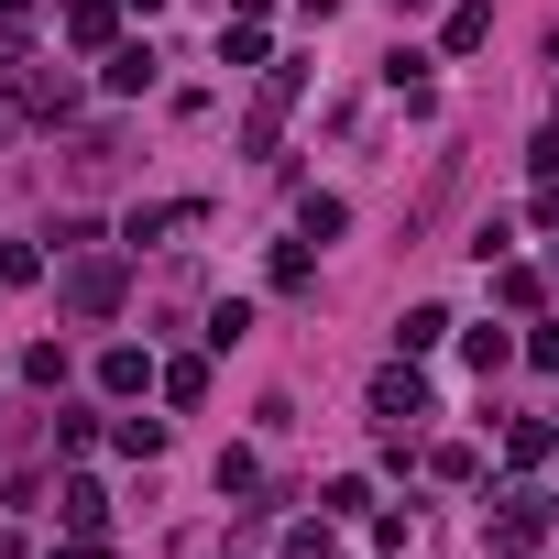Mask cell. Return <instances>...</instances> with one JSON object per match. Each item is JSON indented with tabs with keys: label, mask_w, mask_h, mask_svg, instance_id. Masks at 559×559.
I'll use <instances>...</instances> for the list:
<instances>
[{
	"label": "cell",
	"mask_w": 559,
	"mask_h": 559,
	"mask_svg": "<svg viewBox=\"0 0 559 559\" xmlns=\"http://www.w3.org/2000/svg\"><path fill=\"white\" fill-rule=\"evenodd\" d=\"M297 88H308V67H274V78H263V99H252V121H241V143H252V154H274V132H286Z\"/></svg>",
	"instance_id": "6da1fadb"
},
{
	"label": "cell",
	"mask_w": 559,
	"mask_h": 559,
	"mask_svg": "<svg viewBox=\"0 0 559 559\" xmlns=\"http://www.w3.org/2000/svg\"><path fill=\"white\" fill-rule=\"evenodd\" d=\"M99 384H110V395H143V384H154V362H143V352H110V362H99Z\"/></svg>",
	"instance_id": "ba28073f"
},
{
	"label": "cell",
	"mask_w": 559,
	"mask_h": 559,
	"mask_svg": "<svg viewBox=\"0 0 559 559\" xmlns=\"http://www.w3.org/2000/svg\"><path fill=\"white\" fill-rule=\"evenodd\" d=\"M110 23H121V0H67V34L78 45H110Z\"/></svg>",
	"instance_id": "5b68a950"
},
{
	"label": "cell",
	"mask_w": 559,
	"mask_h": 559,
	"mask_svg": "<svg viewBox=\"0 0 559 559\" xmlns=\"http://www.w3.org/2000/svg\"><path fill=\"white\" fill-rule=\"evenodd\" d=\"M67 308H78V319H110V308H121V263H110V252H88V263L67 274Z\"/></svg>",
	"instance_id": "7a4b0ae2"
},
{
	"label": "cell",
	"mask_w": 559,
	"mask_h": 559,
	"mask_svg": "<svg viewBox=\"0 0 559 559\" xmlns=\"http://www.w3.org/2000/svg\"><path fill=\"white\" fill-rule=\"evenodd\" d=\"M110 88H121V99L154 88V45H121V56H110Z\"/></svg>",
	"instance_id": "52a82bcc"
},
{
	"label": "cell",
	"mask_w": 559,
	"mask_h": 559,
	"mask_svg": "<svg viewBox=\"0 0 559 559\" xmlns=\"http://www.w3.org/2000/svg\"><path fill=\"white\" fill-rule=\"evenodd\" d=\"M373 417H428V384H417V362L373 373Z\"/></svg>",
	"instance_id": "277c9868"
},
{
	"label": "cell",
	"mask_w": 559,
	"mask_h": 559,
	"mask_svg": "<svg viewBox=\"0 0 559 559\" xmlns=\"http://www.w3.org/2000/svg\"><path fill=\"white\" fill-rule=\"evenodd\" d=\"M439 330H450V308H406V330H395V341H406V352H439Z\"/></svg>",
	"instance_id": "30bf717a"
},
{
	"label": "cell",
	"mask_w": 559,
	"mask_h": 559,
	"mask_svg": "<svg viewBox=\"0 0 559 559\" xmlns=\"http://www.w3.org/2000/svg\"><path fill=\"white\" fill-rule=\"evenodd\" d=\"M219 67H263V23H230L219 34Z\"/></svg>",
	"instance_id": "9c48e42d"
},
{
	"label": "cell",
	"mask_w": 559,
	"mask_h": 559,
	"mask_svg": "<svg viewBox=\"0 0 559 559\" xmlns=\"http://www.w3.org/2000/svg\"><path fill=\"white\" fill-rule=\"evenodd\" d=\"M395 12H439V0H395Z\"/></svg>",
	"instance_id": "4fadbf2b"
},
{
	"label": "cell",
	"mask_w": 559,
	"mask_h": 559,
	"mask_svg": "<svg viewBox=\"0 0 559 559\" xmlns=\"http://www.w3.org/2000/svg\"><path fill=\"white\" fill-rule=\"evenodd\" d=\"M110 439H121V450H132V461H154V450H165V417H121V428H110Z\"/></svg>",
	"instance_id": "8fae6325"
},
{
	"label": "cell",
	"mask_w": 559,
	"mask_h": 559,
	"mask_svg": "<svg viewBox=\"0 0 559 559\" xmlns=\"http://www.w3.org/2000/svg\"><path fill=\"white\" fill-rule=\"evenodd\" d=\"M0 559H12V537H0Z\"/></svg>",
	"instance_id": "5bb4252c"
},
{
	"label": "cell",
	"mask_w": 559,
	"mask_h": 559,
	"mask_svg": "<svg viewBox=\"0 0 559 559\" xmlns=\"http://www.w3.org/2000/svg\"><path fill=\"white\" fill-rule=\"evenodd\" d=\"M537 537H548V504H537V493H515V504L493 515V559H526Z\"/></svg>",
	"instance_id": "3957f363"
},
{
	"label": "cell",
	"mask_w": 559,
	"mask_h": 559,
	"mask_svg": "<svg viewBox=\"0 0 559 559\" xmlns=\"http://www.w3.org/2000/svg\"><path fill=\"white\" fill-rule=\"evenodd\" d=\"M56 515H67V526H99V515H110V493H99V483H67V504H56Z\"/></svg>",
	"instance_id": "7c38bea8"
},
{
	"label": "cell",
	"mask_w": 559,
	"mask_h": 559,
	"mask_svg": "<svg viewBox=\"0 0 559 559\" xmlns=\"http://www.w3.org/2000/svg\"><path fill=\"white\" fill-rule=\"evenodd\" d=\"M483 34H493V0H461V12H450V56H472Z\"/></svg>",
	"instance_id": "8992f818"
}]
</instances>
